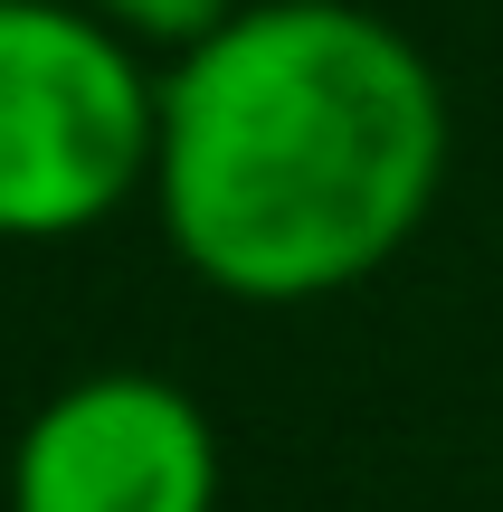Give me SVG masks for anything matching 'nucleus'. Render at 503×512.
Returning a JSON list of instances; mask_svg holds the SVG:
<instances>
[{
  "mask_svg": "<svg viewBox=\"0 0 503 512\" xmlns=\"http://www.w3.org/2000/svg\"><path fill=\"white\" fill-rule=\"evenodd\" d=\"M162 76L86 0H0V247H57L152 200Z\"/></svg>",
  "mask_w": 503,
  "mask_h": 512,
  "instance_id": "obj_2",
  "label": "nucleus"
},
{
  "mask_svg": "<svg viewBox=\"0 0 503 512\" xmlns=\"http://www.w3.org/2000/svg\"><path fill=\"white\" fill-rule=\"evenodd\" d=\"M447 162V86L399 19L247 0L162 67L152 219L228 304H333L409 256Z\"/></svg>",
  "mask_w": 503,
  "mask_h": 512,
  "instance_id": "obj_1",
  "label": "nucleus"
},
{
  "mask_svg": "<svg viewBox=\"0 0 503 512\" xmlns=\"http://www.w3.org/2000/svg\"><path fill=\"white\" fill-rule=\"evenodd\" d=\"M105 29H124L143 57H181V48H200L219 19H238L247 0H86Z\"/></svg>",
  "mask_w": 503,
  "mask_h": 512,
  "instance_id": "obj_4",
  "label": "nucleus"
},
{
  "mask_svg": "<svg viewBox=\"0 0 503 512\" xmlns=\"http://www.w3.org/2000/svg\"><path fill=\"white\" fill-rule=\"evenodd\" d=\"M209 408L162 370H86L29 408L0 512H219Z\"/></svg>",
  "mask_w": 503,
  "mask_h": 512,
  "instance_id": "obj_3",
  "label": "nucleus"
}]
</instances>
